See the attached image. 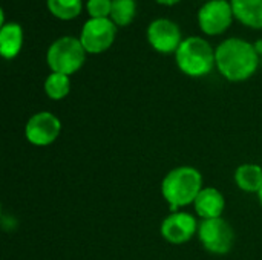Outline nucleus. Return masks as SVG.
Segmentation results:
<instances>
[{"mask_svg":"<svg viewBox=\"0 0 262 260\" xmlns=\"http://www.w3.org/2000/svg\"><path fill=\"white\" fill-rule=\"evenodd\" d=\"M84 60L86 51L80 38L75 37H61L55 40L46 54V61L52 72L64 75L75 74L84 64Z\"/></svg>","mask_w":262,"mask_h":260,"instance_id":"20e7f679","label":"nucleus"},{"mask_svg":"<svg viewBox=\"0 0 262 260\" xmlns=\"http://www.w3.org/2000/svg\"><path fill=\"white\" fill-rule=\"evenodd\" d=\"M255 49H256V52L261 55L262 54V40H258V41L255 43Z\"/></svg>","mask_w":262,"mask_h":260,"instance_id":"6ab92c4d","label":"nucleus"},{"mask_svg":"<svg viewBox=\"0 0 262 260\" xmlns=\"http://www.w3.org/2000/svg\"><path fill=\"white\" fill-rule=\"evenodd\" d=\"M46 3L49 11L61 20H71L81 12V0H48Z\"/></svg>","mask_w":262,"mask_h":260,"instance_id":"f3484780","label":"nucleus"},{"mask_svg":"<svg viewBox=\"0 0 262 260\" xmlns=\"http://www.w3.org/2000/svg\"><path fill=\"white\" fill-rule=\"evenodd\" d=\"M218 70L229 81H244L250 78L259 64V54L255 44L243 38H227L215 51Z\"/></svg>","mask_w":262,"mask_h":260,"instance_id":"f257e3e1","label":"nucleus"},{"mask_svg":"<svg viewBox=\"0 0 262 260\" xmlns=\"http://www.w3.org/2000/svg\"><path fill=\"white\" fill-rule=\"evenodd\" d=\"M180 70L189 77H204L216 64L215 51L201 37H189L181 41L175 52Z\"/></svg>","mask_w":262,"mask_h":260,"instance_id":"7ed1b4c3","label":"nucleus"},{"mask_svg":"<svg viewBox=\"0 0 262 260\" xmlns=\"http://www.w3.org/2000/svg\"><path fill=\"white\" fill-rule=\"evenodd\" d=\"M196 218L187 211H173L170 213L160 227V233L172 245H183L187 244L198 234Z\"/></svg>","mask_w":262,"mask_h":260,"instance_id":"6e6552de","label":"nucleus"},{"mask_svg":"<svg viewBox=\"0 0 262 260\" xmlns=\"http://www.w3.org/2000/svg\"><path fill=\"white\" fill-rule=\"evenodd\" d=\"M117 34V26L111 18H91L83 25L80 41L86 52L100 54L111 48Z\"/></svg>","mask_w":262,"mask_h":260,"instance_id":"0eeeda50","label":"nucleus"},{"mask_svg":"<svg viewBox=\"0 0 262 260\" xmlns=\"http://www.w3.org/2000/svg\"><path fill=\"white\" fill-rule=\"evenodd\" d=\"M233 9L226 0H210L204 3L198 12L201 29L209 35L223 34L232 23Z\"/></svg>","mask_w":262,"mask_h":260,"instance_id":"1a4fd4ad","label":"nucleus"},{"mask_svg":"<svg viewBox=\"0 0 262 260\" xmlns=\"http://www.w3.org/2000/svg\"><path fill=\"white\" fill-rule=\"evenodd\" d=\"M233 15L250 28H262V0H232Z\"/></svg>","mask_w":262,"mask_h":260,"instance_id":"ddd939ff","label":"nucleus"},{"mask_svg":"<svg viewBox=\"0 0 262 260\" xmlns=\"http://www.w3.org/2000/svg\"><path fill=\"white\" fill-rule=\"evenodd\" d=\"M196 236L206 251L218 256L230 253L235 244V231L223 218L200 221Z\"/></svg>","mask_w":262,"mask_h":260,"instance_id":"39448f33","label":"nucleus"},{"mask_svg":"<svg viewBox=\"0 0 262 260\" xmlns=\"http://www.w3.org/2000/svg\"><path fill=\"white\" fill-rule=\"evenodd\" d=\"M137 3L135 0H112L111 18L115 25L126 26L132 21L135 15Z\"/></svg>","mask_w":262,"mask_h":260,"instance_id":"dca6fc26","label":"nucleus"},{"mask_svg":"<svg viewBox=\"0 0 262 260\" xmlns=\"http://www.w3.org/2000/svg\"><path fill=\"white\" fill-rule=\"evenodd\" d=\"M69 92H71V80H69V75L58 74V72H52L45 80V93L51 100L60 101V100L66 98Z\"/></svg>","mask_w":262,"mask_h":260,"instance_id":"2eb2a0df","label":"nucleus"},{"mask_svg":"<svg viewBox=\"0 0 262 260\" xmlns=\"http://www.w3.org/2000/svg\"><path fill=\"white\" fill-rule=\"evenodd\" d=\"M61 133V121L51 112L34 113L25 126V138L35 147L51 146Z\"/></svg>","mask_w":262,"mask_h":260,"instance_id":"423d86ee","label":"nucleus"},{"mask_svg":"<svg viewBox=\"0 0 262 260\" xmlns=\"http://www.w3.org/2000/svg\"><path fill=\"white\" fill-rule=\"evenodd\" d=\"M158 3H163V5H173V3H177V2H180V0H157Z\"/></svg>","mask_w":262,"mask_h":260,"instance_id":"aec40b11","label":"nucleus"},{"mask_svg":"<svg viewBox=\"0 0 262 260\" xmlns=\"http://www.w3.org/2000/svg\"><path fill=\"white\" fill-rule=\"evenodd\" d=\"M111 8L112 0H88V12L92 18H107Z\"/></svg>","mask_w":262,"mask_h":260,"instance_id":"a211bd4d","label":"nucleus"},{"mask_svg":"<svg viewBox=\"0 0 262 260\" xmlns=\"http://www.w3.org/2000/svg\"><path fill=\"white\" fill-rule=\"evenodd\" d=\"M196 216L201 221L221 218L226 208L224 195L215 187H204L193 202Z\"/></svg>","mask_w":262,"mask_h":260,"instance_id":"9b49d317","label":"nucleus"},{"mask_svg":"<svg viewBox=\"0 0 262 260\" xmlns=\"http://www.w3.org/2000/svg\"><path fill=\"white\" fill-rule=\"evenodd\" d=\"M258 198H259V202H261V205H262V188H261V192L258 193Z\"/></svg>","mask_w":262,"mask_h":260,"instance_id":"412c9836","label":"nucleus"},{"mask_svg":"<svg viewBox=\"0 0 262 260\" xmlns=\"http://www.w3.org/2000/svg\"><path fill=\"white\" fill-rule=\"evenodd\" d=\"M23 44V31L17 23H6L0 31V54L3 58L11 60L17 57Z\"/></svg>","mask_w":262,"mask_h":260,"instance_id":"f8f14e48","label":"nucleus"},{"mask_svg":"<svg viewBox=\"0 0 262 260\" xmlns=\"http://www.w3.org/2000/svg\"><path fill=\"white\" fill-rule=\"evenodd\" d=\"M203 188V175L198 169L190 166L172 169L161 182V195L167 202L170 213L180 211V208L190 204L193 205Z\"/></svg>","mask_w":262,"mask_h":260,"instance_id":"f03ea898","label":"nucleus"},{"mask_svg":"<svg viewBox=\"0 0 262 260\" xmlns=\"http://www.w3.org/2000/svg\"><path fill=\"white\" fill-rule=\"evenodd\" d=\"M147 40L161 54L177 52L181 44V32L177 23L169 18H157L147 28Z\"/></svg>","mask_w":262,"mask_h":260,"instance_id":"9d476101","label":"nucleus"},{"mask_svg":"<svg viewBox=\"0 0 262 260\" xmlns=\"http://www.w3.org/2000/svg\"><path fill=\"white\" fill-rule=\"evenodd\" d=\"M235 182L246 193H259L262 188V167L258 164H243L235 172Z\"/></svg>","mask_w":262,"mask_h":260,"instance_id":"4468645a","label":"nucleus"}]
</instances>
